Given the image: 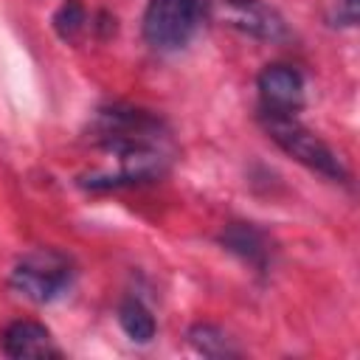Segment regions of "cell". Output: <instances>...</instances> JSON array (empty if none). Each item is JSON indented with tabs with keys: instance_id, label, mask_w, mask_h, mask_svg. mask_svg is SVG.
Returning a JSON list of instances; mask_svg holds the SVG:
<instances>
[{
	"instance_id": "7",
	"label": "cell",
	"mask_w": 360,
	"mask_h": 360,
	"mask_svg": "<svg viewBox=\"0 0 360 360\" xmlns=\"http://www.w3.org/2000/svg\"><path fill=\"white\" fill-rule=\"evenodd\" d=\"M3 352L14 360L22 357H59L51 332L37 321H14L3 332Z\"/></svg>"
},
{
	"instance_id": "8",
	"label": "cell",
	"mask_w": 360,
	"mask_h": 360,
	"mask_svg": "<svg viewBox=\"0 0 360 360\" xmlns=\"http://www.w3.org/2000/svg\"><path fill=\"white\" fill-rule=\"evenodd\" d=\"M118 323H121V329L135 343H149L155 338V318H152V312L138 298L121 301V307H118Z\"/></svg>"
},
{
	"instance_id": "6",
	"label": "cell",
	"mask_w": 360,
	"mask_h": 360,
	"mask_svg": "<svg viewBox=\"0 0 360 360\" xmlns=\"http://www.w3.org/2000/svg\"><path fill=\"white\" fill-rule=\"evenodd\" d=\"M222 20L256 39H281L284 37V20L276 8H270L262 0H225L222 3Z\"/></svg>"
},
{
	"instance_id": "11",
	"label": "cell",
	"mask_w": 360,
	"mask_h": 360,
	"mask_svg": "<svg viewBox=\"0 0 360 360\" xmlns=\"http://www.w3.org/2000/svg\"><path fill=\"white\" fill-rule=\"evenodd\" d=\"M82 22H84V11H82V6L79 3H65L59 11H56V17H53V25H56V31L65 37V39H73L79 31H82Z\"/></svg>"
},
{
	"instance_id": "4",
	"label": "cell",
	"mask_w": 360,
	"mask_h": 360,
	"mask_svg": "<svg viewBox=\"0 0 360 360\" xmlns=\"http://www.w3.org/2000/svg\"><path fill=\"white\" fill-rule=\"evenodd\" d=\"M11 284L31 301H53L70 284V262L56 250H34L17 262Z\"/></svg>"
},
{
	"instance_id": "3",
	"label": "cell",
	"mask_w": 360,
	"mask_h": 360,
	"mask_svg": "<svg viewBox=\"0 0 360 360\" xmlns=\"http://www.w3.org/2000/svg\"><path fill=\"white\" fill-rule=\"evenodd\" d=\"M208 0H149L143 11V37L158 51L183 48L197 31Z\"/></svg>"
},
{
	"instance_id": "9",
	"label": "cell",
	"mask_w": 360,
	"mask_h": 360,
	"mask_svg": "<svg viewBox=\"0 0 360 360\" xmlns=\"http://www.w3.org/2000/svg\"><path fill=\"white\" fill-rule=\"evenodd\" d=\"M222 242H225L233 253L245 256V259L253 262V264H262V262H264V253H267L264 239H262V233H259L256 228H250V225H231V228L222 233Z\"/></svg>"
},
{
	"instance_id": "1",
	"label": "cell",
	"mask_w": 360,
	"mask_h": 360,
	"mask_svg": "<svg viewBox=\"0 0 360 360\" xmlns=\"http://www.w3.org/2000/svg\"><path fill=\"white\" fill-rule=\"evenodd\" d=\"M96 138L104 149L118 155V174L110 177L107 186L138 183L160 174L166 163V135L160 121L141 110H101L96 121Z\"/></svg>"
},
{
	"instance_id": "10",
	"label": "cell",
	"mask_w": 360,
	"mask_h": 360,
	"mask_svg": "<svg viewBox=\"0 0 360 360\" xmlns=\"http://www.w3.org/2000/svg\"><path fill=\"white\" fill-rule=\"evenodd\" d=\"M188 338H191V343H194L202 354H208V357H228V354H236V349H231V343H228V335H225L222 329L211 326V323H197V326L188 332Z\"/></svg>"
},
{
	"instance_id": "2",
	"label": "cell",
	"mask_w": 360,
	"mask_h": 360,
	"mask_svg": "<svg viewBox=\"0 0 360 360\" xmlns=\"http://www.w3.org/2000/svg\"><path fill=\"white\" fill-rule=\"evenodd\" d=\"M264 129L290 158H295L307 169H312L329 180H346V169H343L340 158L329 149V143H323L315 132H309L292 115L264 112Z\"/></svg>"
},
{
	"instance_id": "5",
	"label": "cell",
	"mask_w": 360,
	"mask_h": 360,
	"mask_svg": "<svg viewBox=\"0 0 360 360\" xmlns=\"http://www.w3.org/2000/svg\"><path fill=\"white\" fill-rule=\"evenodd\" d=\"M259 96L264 112L295 115L304 104V79L292 65H267L259 73Z\"/></svg>"
}]
</instances>
